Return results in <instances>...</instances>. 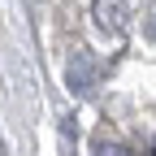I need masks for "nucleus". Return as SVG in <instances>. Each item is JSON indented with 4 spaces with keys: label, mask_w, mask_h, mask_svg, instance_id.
<instances>
[{
    "label": "nucleus",
    "mask_w": 156,
    "mask_h": 156,
    "mask_svg": "<svg viewBox=\"0 0 156 156\" xmlns=\"http://www.w3.org/2000/svg\"><path fill=\"white\" fill-rule=\"evenodd\" d=\"M95 26L104 35H122L126 30V0H95Z\"/></svg>",
    "instance_id": "f257e3e1"
},
{
    "label": "nucleus",
    "mask_w": 156,
    "mask_h": 156,
    "mask_svg": "<svg viewBox=\"0 0 156 156\" xmlns=\"http://www.w3.org/2000/svg\"><path fill=\"white\" fill-rule=\"evenodd\" d=\"M69 87L78 95H91V87H95V61H91L87 48L74 52V61H69Z\"/></svg>",
    "instance_id": "f03ea898"
},
{
    "label": "nucleus",
    "mask_w": 156,
    "mask_h": 156,
    "mask_svg": "<svg viewBox=\"0 0 156 156\" xmlns=\"http://www.w3.org/2000/svg\"><path fill=\"white\" fill-rule=\"evenodd\" d=\"M95 156H134V152L122 147V143H100V147H95Z\"/></svg>",
    "instance_id": "7ed1b4c3"
}]
</instances>
